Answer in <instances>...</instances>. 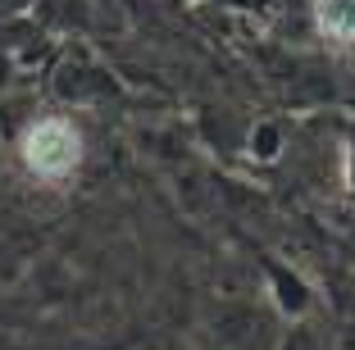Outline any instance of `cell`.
Wrapping results in <instances>:
<instances>
[{
    "label": "cell",
    "mask_w": 355,
    "mask_h": 350,
    "mask_svg": "<svg viewBox=\"0 0 355 350\" xmlns=\"http://www.w3.org/2000/svg\"><path fill=\"white\" fill-rule=\"evenodd\" d=\"M78 155H83L78 128L64 123V119H42V123L23 137V159H28L32 173H42V177H64V173H73Z\"/></svg>",
    "instance_id": "obj_1"
},
{
    "label": "cell",
    "mask_w": 355,
    "mask_h": 350,
    "mask_svg": "<svg viewBox=\"0 0 355 350\" xmlns=\"http://www.w3.org/2000/svg\"><path fill=\"white\" fill-rule=\"evenodd\" d=\"M314 19L328 37L337 42H355V0H319L314 5Z\"/></svg>",
    "instance_id": "obj_2"
}]
</instances>
